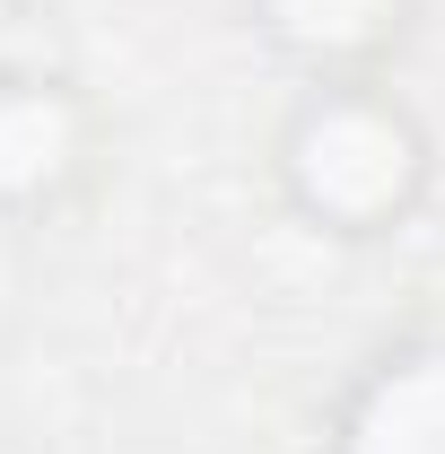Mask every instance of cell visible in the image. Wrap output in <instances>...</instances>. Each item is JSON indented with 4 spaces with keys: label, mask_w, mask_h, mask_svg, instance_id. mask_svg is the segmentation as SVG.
I'll list each match as a JSON object with an SVG mask.
<instances>
[{
    "label": "cell",
    "mask_w": 445,
    "mask_h": 454,
    "mask_svg": "<svg viewBox=\"0 0 445 454\" xmlns=\"http://www.w3.org/2000/svg\"><path fill=\"white\" fill-rule=\"evenodd\" d=\"M279 175H288V192H297L306 219L340 227V236H376V227H393L419 201L428 140H419V122L393 106L385 88L324 79L297 106L288 140H279Z\"/></svg>",
    "instance_id": "1"
},
{
    "label": "cell",
    "mask_w": 445,
    "mask_h": 454,
    "mask_svg": "<svg viewBox=\"0 0 445 454\" xmlns=\"http://www.w3.org/2000/svg\"><path fill=\"white\" fill-rule=\"evenodd\" d=\"M88 167V114L61 79H0V210L53 201L70 175Z\"/></svg>",
    "instance_id": "2"
},
{
    "label": "cell",
    "mask_w": 445,
    "mask_h": 454,
    "mask_svg": "<svg viewBox=\"0 0 445 454\" xmlns=\"http://www.w3.org/2000/svg\"><path fill=\"white\" fill-rule=\"evenodd\" d=\"M254 18L315 79H358L402 35V0H254Z\"/></svg>",
    "instance_id": "3"
},
{
    "label": "cell",
    "mask_w": 445,
    "mask_h": 454,
    "mask_svg": "<svg viewBox=\"0 0 445 454\" xmlns=\"http://www.w3.org/2000/svg\"><path fill=\"white\" fill-rule=\"evenodd\" d=\"M349 454H445V349H419L367 385Z\"/></svg>",
    "instance_id": "4"
},
{
    "label": "cell",
    "mask_w": 445,
    "mask_h": 454,
    "mask_svg": "<svg viewBox=\"0 0 445 454\" xmlns=\"http://www.w3.org/2000/svg\"><path fill=\"white\" fill-rule=\"evenodd\" d=\"M9 53H18V0H0V79H9Z\"/></svg>",
    "instance_id": "5"
}]
</instances>
